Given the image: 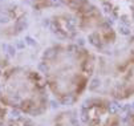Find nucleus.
Wrapping results in <instances>:
<instances>
[{
	"mask_svg": "<svg viewBox=\"0 0 134 126\" xmlns=\"http://www.w3.org/2000/svg\"><path fill=\"white\" fill-rule=\"evenodd\" d=\"M81 121L85 126H118L120 116L109 101L104 98H89L81 106Z\"/></svg>",
	"mask_w": 134,
	"mask_h": 126,
	"instance_id": "4",
	"label": "nucleus"
},
{
	"mask_svg": "<svg viewBox=\"0 0 134 126\" xmlns=\"http://www.w3.org/2000/svg\"><path fill=\"white\" fill-rule=\"evenodd\" d=\"M5 116H7V112L4 109L3 104L0 102V126H4V122H5Z\"/></svg>",
	"mask_w": 134,
	"mask_h": 126,
	"instance_id": "10",
	"label": "nucleus"
},
{
	"mask_svg": "<svg viewBox=\"0 0 134 126\" xmlns=\"http://www.w3.org/2000/svg\"><path fill=\"white\" fill-rule=\"evenodd\" d=\"M7 126H35V123L27 117H16L8 121Z\"/></svg>",
	"mask_w": 134,
	"mask_h": 126,
	"instance_id": "9",
	"label": "nucleus"
},
{
	"mask_svg": "<svg viewBox=\"0 0 134 126\" xmlns=\"http://www.w3.org/2000/svg\"><path fill=\"white\" fill-rule=\"evenodd\" d=\"M53 126H85V125L79 122L73 112H63L54 117Z\"/></svg>",
	"mask_w": 134,
	"mask_h": 126,
	"instance_id": "8",
	"label": "nucleus"
},
{
	"mask_svg": "<svg viewBox=\"0 0 134 126\" xmlns=\"http://www.w3.org/2000/svg\"><path fill=\"white\" fill-rule=\"evenodd\" d=\"M27 23V13L17 5L11 4L0 8V35L2 36H16L21 32Z\"/></svg>",
	"mask_w": 134,
	"mask_h": 126,
	"instance_id": "6",
	"label": "nucleus"
},
{
	"mask_svg": "<svg viewBox=\"0 0 134 126\" xmlns=\"http://www.w3.org/2000/svg\"><path fill=\"white\" fill-rule=\"evenodd\" d=\"M101 5L117 20L134 21V0H101Z\"/></svg>",
	"mask_w": 134,
	"mask_h": 126,
	"instance_id": "7",
	"label": "nucleus"
},
{
	"mask_svg": "<svg viewBox=\"0 0 134 126\" xmlns=\"http://www.w3.org/2000/svg\"><path fill=\"white\" fill-rule=\"evenodd\" d=\"M127 126H134V113L130 114V117H129V122H127Z\"/></svg>",
	"mask_w": 134,
	"mask_h": 126,
	"instance_id": "11",
	"label": "nucleus"
},
{
	"mask_svg": "<svg viewBox=\"0 0 134 126\" xmlns=\"http://www.w3.org/2000/svg\"><path fill=\"white\" fill-rule=\"evenodd\" d=\"M0 102L29 116H41L49 102L47 84L40 73L29 68H8L0 80Z\"/></svg>",
	"mask_w": 134,
	"mask_h": 126,
	"instance_id": "2",
	"label": "nucleus"
},
{
	"mask_svg": "<svg viewBox=\"0 0 134 126\" xmlns=\"http://www.w3.org/2000/svg\"><path fill=\"white\" fill-rule=\"evenodd\" d=\"M96 64L92 50L72 43L51 45L41 57L44 81L64 105L79 101L93 77Z\"/></svg>",
	"mask_w": 134,
	"mask_h": 126,
	"instance_id": "1",
	"label": "nucleus"
},
{
	"mask_svg": "<svg viewBox=\"0 0 134 126\" xmlns=\"http://www.w3.org/2000/svg\"><path fill=\"white\" fill-rule=\"evenodd\" d=\"M98 85L111 97L124 100L134 94V43L116 47L98 61Z\"/></svg>",
	"mask_w": 134,
	"mask_h": 126,
	"instance_id": "3",
	"label": "nucleus"
},
{
	"mask_svg": "<svg viewBox=\"0 0 134 126\" xmlns=\"http://www.w3.org/2000/svg\"><path fill=\"white\" fill-rule=\"evenodd\" d=\"M57 12L49 17V28L61 40H73L79 36L80 27L76 16L68 9H56Z\"/></svg>",
	"mask_w": 134,
	"mask_h": 126,
	"instance_id": "5",
	"label": "nucleus"
}]
</instances>
